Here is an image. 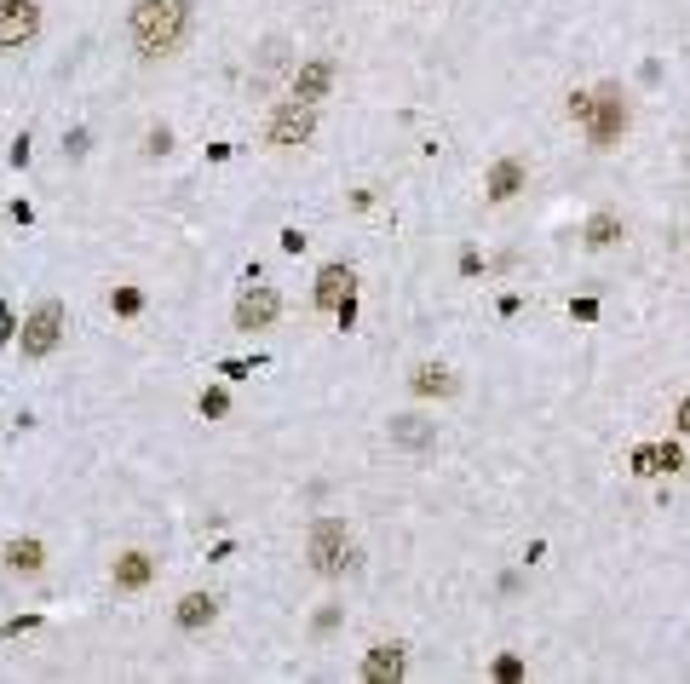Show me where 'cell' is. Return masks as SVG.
I'll list each match as a JSON object with an SVG mask.
<instances>
[{"label":"cell","instance_id":"6da1fadb","mask_svg":"<svg viewBox=\"0 0 690 684\" xmlns=\"http://www.w3.org/2000/svg\"><path fill=\"white\" fill-rule=\"evenodd\" d=\"M190 23H196V6L190 0H133L127 12V41L144 64L156 58H173L184 41H190Z\"/></svg>","mask_w":690,"mask_h":684},{"label":"cell","instance_id":"7a4b0ae2","mask_svg":"<svg viewBox=\"0 0 690 684\" xmlns=\"http://www.w3.org/2000/svg\"><path fill=\"white\" fill-rule=\"evenodd\" d=\"M587 144L593 150H616L621 138H627V127H633V104H627V92H621V81H604V87H593V104H587Z\"/></svg>","mask_w":690,"mask_h":684},{"label":"cell","instance_id":"3957f363","mask_svg":"<svg viewBox=\"0 0 690 684\" xmlns=\"http://www.w3.org/2000/svg\"><path fill=\"white\" fill-rule=\"evenodd\" d=\"M317 138V104H305V98H276L271 115H265V144L271 150H305Z\"/></svg>","mask_w":690,"mask_h":684},{"label":"cell","instance_id":"277c9868","mask_svg":"<svg viewBox=\"0 0 690 684\" xmlns=\"http://www.w3.org/2000/svg\"><path fill=\"white\" fill-rule=\"evenodd\" d=\"M305 564L317 575H345L357 564L351 535H345V518H317V524H311V535H305Z\"/></svg>","mask_w":690,"mask_h":684},{"label":"cell","instance_id":"5b68a950","mask_svg":"<svg viewBox=\"0 0 690 684\" xmlns=\"http://www.w3.org/2000/svg\"><path fill=\"white\" fill-rule=\"evenodd\" d=\"M64 334H69V311L58 305V299H41L18 328V351L29 357V363H41V357H52V351L64 345Z\"/></svg>","mask_w":690,"mask_h":684},{"label":"cell","instance_id":"8992f818","mask_svg":"<svg viewBox=\"0 0 690 684\" xmlns=\"http://www.w3.org/2000/svg\"><path fill=\"white\" fill-rule=\"evenodd\" d=\"M230 317H236V328H242V334H253V328H271V322L282 317V294H276L271 282H248V288L236 294V311H230Z\"/></svg>","mask_w":690,"mask_h":684},{"label":"cell","instance_id":"52a82bcc","mask_svg":"<svg viewBox=\"0 0 690 684\" xmlns=\"http://www.w3.org/2000/svg\"><path fill=\"white\" fill-rule=\"evenodd\" d=\"M334 81H340V64H334V58H299L294 69H288V92H294V98H305V104H322V98H328V92H334Z\"/></svg>","mask_w":690,"mask_h":684},{"label":"cell","instance_id":"ba28073f","mask_svg":"<svg viewBox=\"0 0 690 684\" xmlns=\"http://www.w3.org/2000/svg\"><path fill=\"white\" fill-rule=\"evenodd\" d=\"M41 35V0H0V52H18Z\"/></svg>","mask_w":690,"mask_h":684},{"label":"cell","instance_id":"9c48e42d","mask_svg":"<svg viewBox=\"0 0 690 684\" xmlns=\"http://www.w3.org/2000/svg\"><path fill=\"white\" fill-rule=\"evenodd\" d=\"M529 190V161L524 156H495L489 161V173H483V196L495 207H506V202H518Z\"/></svg>","mask_w":690,"mask_h":684},{"label":"cell","instance_id":"30bf717a","mask_svg":"<svg viewBox=\"0 0 690 684\" xmlns=\"http://www.w3.org/2000/svg\"><path fill=\"white\" fill-rule=\"evenodd\" d=\"M391 449H403V455H432L437 449V420H426V414H391Z\"/></svg>","mask_w":690,"mask_h":684},{"label":"cell","instance_id":"8fae6325","mask_svg":"<svg viewBox=\"0 0 690 684\" xmlns=\"http://www.w3.org/2000/svg\"><path fill=\"white\" fill-rule=\"evenodd\" d=\"M627 236V219H621L616 207H593L587 213V225H581V248L587 253H610Z\"/></svg>","mask_w":690,"mask_h":684},{"label":"cell","instance_id":"7c38bea8","mask_svg":"<svg viewBox=\"0 0 690 684\" xmlns=\"http://www.w3.org/2000/svg\"><path fill=\"white\" fill-rule=\"evenodd\" d=\"M409 391L420 397V403H432V397H455L460 380H455V368H443V363H414L409 368Z\"/></svg>","mask_w":690,"mask_h":684},{"label":"cell","instance_id":"4fadbf2b","mask_svg":"<svg viewBox=\"0 0 690 684\" xmlns=\"http://www.w3.org/2000/svg\"><path fill=\"white\" fill-rule=\"evenodd\" d=\"M219 621V598L213 593H184L179 604H173V627L179 633H207Z\"/></svg>","mask_w":690,"mask_h":684},{"label":"cell","instance_id":"5bb4252c","mask_svg":"<svg viewBox=\"0 0 690 684\" xmlns=\"http://www.w3.org/2000/svg\"><path fill=\"white\" fill-rule=\"evenodd\" d=\"M351 282H357V271H351V265H322V271H317V288H311V305H317V311H340V299L351 294Z\"/></svg>","mask_w":690,"mask_h":684},{"label":"cell","instance_id":"9a60e30c","mask_svg":"<svg viewBox=\"0 0 690 684\" xmlns=\"http://www.w3.org/2000/svg\"><path fill=\"white\" fill-rule=\"evenodd\" d=\"M156 581V558L150 552H121L115 558V593H144Z\"/></svg>","mask_w":690,"mask_h":684},{"label":"cell","instance_id":"2e32d148","mask_svg":"<svg viewBox=\"0 0 690 684\" xmlns=\"http://www.w3.org/2000/svg\"><path fill=\"white\" fill-rule=\"evenodd\" d=\"M403 662H409L403 644H374V650L363 656V679L368 684H397L403 679Z\"/></svg>","mask_w":690,"mask_h":684},{"label":"cell","instance_id":"e0dca14e","mask_svg":"<svg viewBox=\"0 0 690 684\" xmlns=\"http://www.w3.org/2000/svg\"><path fill=\"white\" fill-rule=\"evenodd\" d=\"M6 570L12 575H41L46 570V547L29 541V535H23V541H6Z\"/></svg>","mask_w":690,"mask_h":684},{"label":"cell","instance_id":"ac0fdd59","mask_svg":"<svg viewBox=\"0 0 690 684\" xmlns=\"http://www.w3.org/2000/svg\"><path fill=\"white\" fill-rule=\"evenodd\" d=\"M196 409H202V420H225V414H230V391L225 386H207L202 397H196Z\"/></svg>","mask_w":690,"mask_h":684},{"label":"cell","instance_id":"d6986e66","mask_svg":"<svg viewBox=\"0 0 690 684\" xmlns=\"http://www.w3.org/2000/svg\"><path fill=\"white\" fill-rule=\"evenodd\" d=\"M110 305H115V317H138V311H144V294H138V288H115Z\"/></svg>","mask_w":690,"mask_h":684},{"label":"cell","instance_id":"ffe728a7","mask_svg":"<svg viewBox=\"0 0 690 684\" xmlns=\"http://www.w3.org/2000/svg\"><path fill=\"white\" fill-rule=\"evenodd\" d=\"M276 69H282V41H265V64H259V81H253V87H265Z\"/></svg>","mask_w":690,"mask_h":684},{"label":"cell","instance_id":"44dd1931","mask_svg":"<svg viewBox=\"0 0 690 684\" xmlns=\"http://www.w3.org/2000/svg\"><path fill=\"white\" fill-rule=\"evenodd\" d=\"M167 150H173V133H167V127H150V133H144V156H167Z\"/></svg>","mask_w":690,"mask_h":684},{"label":"cell","instance_id":"7402d4cb","mask_svg":"<svg viewBox=\"0 0 690 684\" xmlns=\"http://www.w3.org/2000/svg\"><path fill=\"white\" fill-rule=\"evenodd\" d=\"M587 104H593V92H570V104H564L570 121H587Z\"/></svg>","mask_w":690,"mask_h":684},{"label":"cell","instance_id":"603a6c76","mask_svg":"<svg viewBox=\"0 0 690 684\" xmlns=\"http://www.w3.org/2000/svg\"><path fill=\"white\" fill-rule=\"evenodd\" d=\"M64 156H87V127H75V133L64 138Z\"/></svg>","mask_w":690,"mask_h":684},{"label":"cell","instance_id":"cb8c5ba5","mask_svg":"<svg viewBox=\"0 0 690 684\" xmlns=\"http://www.w3.org/2000/svg\"><path fill=\"white\" fill-rule=\"evenodd\" d=\"M518 673H524V662H518V656H501V662H495V679H518Z\"/></svg>","mask_w":690,"mask_h":684},{"label":"cell","instance_id":"d4e9b609","mask_svg":"<svg viewBox=\"0 0 690 684\" xmlns=\"http://www.w3.org/2000/svg\"><path fill=\"white\" fill-rule=\"evenodd\" d=\"M18 334V322H12V305H0V340H12Z\"/></svg>","mask_w":690,"mask_h":684},{"label":"cell","instance_id":"484cf974","mask_svg":"<svg viewBox=\"0 0 690 684\" xmlns=\"http://www.w3.org/2000/svg\"><path fill=\"white\" fill-rule=\"evenodd\" d=\"M679 432L690 437V397H685V403H679Z\"/></svg>","mask_w":690,"mask_h":684},{"label":"cell","instance_id":"4316f807","mask_svg":"<svg viewBox=\"0 0 690 684\" xmlns=\"http://www.w3.org/2000/svg\"><path fill=\"white\" fill-rule=\"evenodd\" d=\"M685 173H690V161H685Z\"/></svg>","mask_w":690,"mask_h":684}]
</instances>
